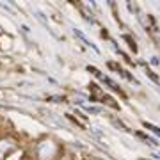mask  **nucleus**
Masks as SVG:
<instances>
[{
    "instance_id": "nucleus-1",
    "label": "nucleus",
    "mask_w": 160,
    "mask_h": 160,
    "mask_svg": "<svg viewBox=\"0 0 160 160\" xmlns=\"http://www.w3.org/2000/svg\"><path fill=\"white\" fill-rule=\"evenodd\" d=\"M144 126L148 128V130H151V132H155L157 135H160V128H157V126H153L151 123H144Z\"/></svg>"
},
{
    "instance_id": "nucleus-3",
    "label": "nucleus",
    "mask_w": 160,
    "mask_h": 160,
    "mask_svg": "<svg viewBox=\"0 0 160 160\" xmlns=\"http://www.w3.org/2000/svg\"><path fill=\"white\" fill-rule=\"evenodd\" d=\"M148 75H149V77H151V80H155V82H158V78H157V77H155V73H151V71H149V69H148Z\"/></svg>"
},
{
    "instance_id": "nucleus-2",
    "label": "nucleus",
    "mask_w": 160,
    "mask_h": 160,
    "mask_svg": "<svg viewBox=\"0 0 160 160\" xmlns=\"http://www.w3.org/2000/svg\"><path fill=\"white\" fill-rule=\"evenodd\" d=\"M87 112H92V114H98V112H102V109H96V107H84Z\"/></svg>"
}]
</instances>
